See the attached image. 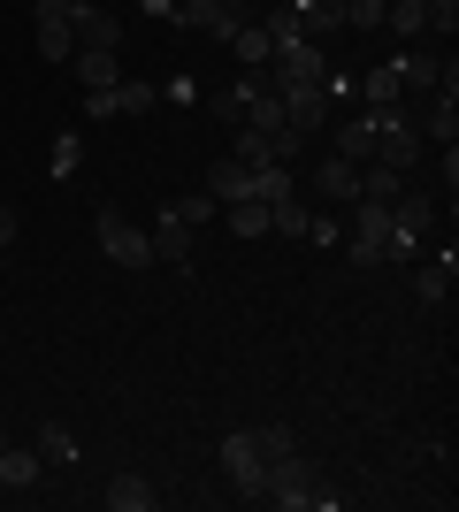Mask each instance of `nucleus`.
<instances>
[{
	"instance_id": "obj_1",
	"label": "nucleus",
	"mask_w": 459,
	"mask_h": 512,
	"mask_svg": "<svg viewBox=\"0 0 459 512\" xmlns=\"http://www.w3.org/2000/svg\"><path fill=\"white\" fill-rule=\"evenodd\" d=\"M284 505V512H322L329 490H322V467L306 459V451H284V459H268L261 467V490H253V505Z\"/></svg>"
},
{
	"instance_id": "obj_2",
	"label": "nucleus",
	"mask_w": 459,
	"mask_h": 512,
	"mask_svg": "<svg viewBox=\"0 0 459 512\" xmlns=\"http://www.w3.org/2000/svg\"><path fill=\"white\" fill-rule=\"evenodd\" d=\"M429 222H437V199H429V192H398V199H391V237H383V260H421V253H429Z\"/></svg>"
},
{
	"instance_id": "obj_3",
	"label": "nucleus",
	"mask_w": 459,
	"mask_h": 512,
	"mask_svg": "<svg viewBox=\"0 0 459 512\" xmlns=\"http://www.w3.org/2000/svg\"><path fill=\"white\" fill-rule=\"evenodd\" d=\"M92 237H100V253H108L115 268H131V276H146V268H153V237L138 230L131 214L100 207V222H92Z\"/></svg>"
},
{
	"instance_id": "obj_4",
	"label": "nucleus",
	"mask_w": 459,
	"mask_h": 512,
	"mask_svg": "<svg viewBox=\"0 0 459 512\" xmlns=\"http://www.w3.org/2000/svg\"><path fill=\"white\" fill-rule=\"evenodd\" d=\"M69 16H77V0H31V39H39V62H69V54H77Z\"/></svg>"
},
{
	"instance_id": "obj_5",
	"label": "nucleus",
	"mask_w": 459,
	"mask_h": 512,
	"mask_svg": "<svg viewBox=\"0 0 459 512\" xmlns=\"http://www.w3.org/2000/svg\"><path fill=\"white\" fill-rule=\"evenodd\" d=\"M215 467H222V482H230L238 497L261 490V444H253V428H230V436H222V444H215Z\"/></svg>"
},
{
	"instance_id": "obj_6",
	"label": "nucleus",
	"mask_w": 459,
	"mask_h": 512,
	"mask_svg": "<svg viewBox=\"0 0 459 512\" xmlns=\"http://www.w3.org/2000/svg\"><path fill=\"white\" fill-rule=\"evenodd\" d=\"M169 23H184V31H207V39L230 46L253 16H245V8H230V0H176V16H169Z\"/></svg>"
},
{
	"instance_id": "obj_7",
	"label": "nucleus",
	"mask_w": 459,
	"mask_h": 512,
	"mask_svg": "<svg viewBox=\"0 0 459 512\" xmlns=\"http://www.w3.org/2000/svg\"><path fill=\"white\" fill-rule=\"evenodd\" d=\"M146 237H153V260H169V268H192V260H199V230H192L176 207L153 214V230H146Z\"/></svg>"
},
{
	"instance_id": "obj_8",
	"label": "nucleus",
	"mask_w": 459,
	"mask_h": 512,
	"mask_svg": "<svg viewBox=\"0 0 459 512\" xmlns=\"http://www.w3.org/2000/svg\"><path fill=\"white\" fill-rule=\"evenodd\" d=\"M276 100H284V123H291V130H306V138H314V130H322L329 115H337V100H329V85H284V92H276Z\"/></svg>"
},
{
	"instance_id": "obj_9",
	"label": "nucleus",
	"mask_w": 459,
	"mask_h": 512,
	"mask_svg": "<svg viewBox=\"0 0 459 512\" xmlns=\"http://www.w3.org/2000/svg\"><path fill=\"white\" fill-rule=\"evenodd\" d=\"M329 123H337V130H329V153H345V161L368 169V161H375V115H368V107H352V115H329Z\"/></svg>"
},
{
	"instance_id": "obj_10",
	"label": "nucleus",
	"mask_w": 459,
	"mask_h": 512,
	"mask_svg": "<svg viewBox=\"0 0 459 512\" xmlns=\"http://www.w3.org/2000/svg\"><path fill=\"white\" fill-rule=\"evenodd\" d=\"M69 31H77V46H92V54H115V46H123V16H115V8H85V0H77Z\"/></svg>"
},
{
	"instance_id": "obj_11",
	"label": "nucleus",
	"mask_w": 459,
	"mask_h": 512,
	"mask_svg": "<svg viewBox=\"0 0 459 512\" xmlns=\"http://www.w3.org/2000/svg\"><path fill=\"white\" fill-rule=\"evenodd\" d=\"M314 184H322V199H329V207H352V199H360V161H345V153H322Z\"/></svg>"
},
{
	"instance_id": "obj_12",
	"label": "nucleus",
	"mask_w": 459,
	"mask_h": 512,
	"mask_svg": "<svg viewBox=\"0 0 459 512\" xmlns=\"http://www.w3.org/2000/svg\"><path fill=\"white\" fill-rule=\"evenodd\" d=\"M207 199H215V207H238V199H253V169H245L238 153H222L215 169H207Z\"/></svg>"
},
{
	"instance_id": "obj_13",
	"label": "nucleus",
	"mask_w": 459,
	"mask_h": 512,
	"mask_svg": "<svg viewBox=\"0 0 459 512\" xmlns=\"http://www.w3.org/2000/svg\"><path fill=\"white\" fill-rule=\"evenodd\" d=\"M452 283H459V260H452V245H444L437 260H421V276H414V299H421V306H444V299H452Z\"/></svg>"
},
{
	"instance_id": "obj_14",
	"label": "nucleus",
	"mask_w": 459,
	"mask_h": 512,
	"mask_svg": "<svg viewBox=\"0 0 459 512\" xmlns=\"http://www.w3.org/2000/svg\"><path fill=\"white\" fill-rule=\"evenodd\" d=\"M39 474H46V459H39V451H23L16 436L0 444V490H31Z\"/></svg>"
},
{
	"instance_id": "obj_15",
	"label": "nucleus",
	"mask_w": 459,
	"mask_h": 512,
	"mask_svg": "<svg viewBox=\"0 0 459 512\" xmlns=\"http://www.w3.org/2000/svg\"><path fill=\"white\" fill-rule=\"evenodd\" d=\"M69 62H77V85H85V92H115V85H123V62H115V54H92V46H77Z\"/></svg>"
},
{
	"instance_id": "obj_16",
	"label": "nucleus",
	"mask_w": 459,
	"mask_h": 512,
	"mask_svg": "<svg viewBox=\"0 0 459 512\" xmlns=\"http://www.w3.org/2000/svg\"><path fill=\"white\" fill-rule=\"evenodd\" d=\"M352 245H375L383 253V237H391V199H352Z\"/></svg>"
},
{
	"instance_id": "obj_17",
	"label": "nucleus",
	"mask_w": 459,
	"mask_h": 512,
	"mask_svg": "<svg viewBox=\"0 0 459 512\" xmlns=\"http://www.w3.org/2000/svg\"><path fill=\"white\" fill-rule=\"evenodd\" d=\"M161 505V490H153L146 474H115L108 482V512H153Z\"/></svg>"
},
{
	"instance_id": "obj_18",
	"label": "nucleus",
	"mask_w": 459,
	"mask_h": 512,
	"mask_svg": "<svg viewBox=\"0 0 459 512\" xmlns=\"http://www.w3.org/2000/svg\"><path fill=\"white\" fill-rule=\"evenodd\" d=\"M352 92H360L368 107H398V100H406V77H398V62H383V69H368Z\"/></svg>"
},
{
	"instance_id": "obj_19",
	"label": "nucleus",
	"mask_w": 459,
	"mask_h": 512,
	"mask_svg": "<svg viewBox=\"0 0 459 512\" xmlns=\"http://www.w3.org/2000/svg\"><path fill=\"white\" fill-rule=\"evenodd\" d=\"M421 138H437V146H459V100L452 92H429V115H421Z\"/></svg>"
},
{
	"instance_id": "obj_20",
	"label": "nucleus",
	"mask_w": 459,
	"mask_h": 512,
	"mask_svg": "<svg viewBox=\"0 0 459 512\" xmlns=\"http://www.w3.org/2000/svg\"><path fill=\"white\" fill-rule=\"evenodd\" d=\"M284 8H299V23L314 31V39H329V31H345V0H284Z\"/></svg>"
},
{
	"instance_id": "obj_21",
	"label": "nucleus",
	"mask_w": 459,
	"mask_h": 512,
	"mask_svg": "<svg viewBox=\"0 0 459 512\" xmlns=\"http://www.w3.org/2000/svg\"><path fill=\"white\" fill-rule=\"evenodd\" d=\"M261 31H268V46H276V54H284V46H299V39H314V31L299 23V8H284V0L261 16Z\"/></svg>"
},
{
	"instance_id": "obj_22",
	"label": "nucleus",
	"mask_w": 459,
	"mask_h": 512,
	"mask_svg": "<svg viewBox=\"0 0 459 512\" xmlns=\"http://www.w3.org/2000/svg\"><path fill=\"white\" fill-rule=\"evenodd\" d=\"M46 459V467H77V436H69L62 421H39V444H31Z\"/></svg>"
},
{
	"instance_id": "obj_23",
	"label": "nucleus",
	"mask_w": 459,
	"mask_h": 512,
	"mask_svg": "<svg viewBox=\"0 0 459 512\" xmlns=\"http://www.w3.org/2000/svg\"><path fill=\"white\" fill-rule=\"evenodd\" d=\"M306 214H314V207H306L299 192L276 199V207H268V237H306Z\"/></svg>"
},
{
	"instance_id": "obj_24",
	"label": "nucleus",
	"mask_w": 459,
	"mask_h": 512,
	"mask_svg": "<svg viewBox=\"0 0 459 512\" xmlns=\"http://www.w3.org/2000/svg\"><path fill=\"white\" fill-rule=\"evenodd\" d=\"M383 23H391L398 39H429V8H421V0H391V8H383Z\"/></svg>"
},
{
	"instance_id": "obj_25",
	"label": "nucleus",
	"mask_w": 459,
	"mask_h": 512,
	"mask_svg": "<svg viewBox=\"0 0 459 512\" xmlns=\"http://www.w3.org/2000/svg\"><path fill=\"white\" fill-rule=\"evenodd\" d=\"M230 54H238L245 69H268V62H276V46H268V31H261V23H245L238 39H230Z\"/></svg>"
},
{
	"instance_id": "obj_26",
	"label": "nucleus",
	"mask_w": 459,
	"mask_h": 512,
	"mask_svg": "<svg viewBox=\"0 0 459 512\" xmlns=\"http://www.w3.org/2000/svg\"><path fill=\"white\" fill-rule=\"evenodd\" d=\"M153 100H161V92H153L146 77H123V85H115V115H146Z\"/></svg>"
},
{
	"instance_id": "obj_27",
	"label": "nucleus",
	"mask_w": 459,
	"mask_h": 512,
	"mask_svg": "<svg viewBox=\"0 0 459 512\" xmlns=\"http://www.w3.org/2000/svg\"><path fill=\"white\" fill-rule=\"evenodd\" d=\"M253 444H261V467H268V459H284V451H299V436H291L284 421H268V428H253Z\"/></svg>"
},
{
	"instance_id": "obj_28",
	"label": "nucleus",
	"mask_w": 459,
	"mask_h": 512,
	"mask_svg": "<svg viewBox=\"0 0 459 512\" xmlns=\"http://www.w3.org/2000/svg\"><path fill=\"white\" fill-rule=\"evenodd\" d=\"M230 230L238 237H268V207L261 199H238V207H230Z\"/></svg>"
},
{
	"instance_id": "obj_29",
	"label": "nucleus",
	"mask_w": 459,
	"mask_h": 512,
	"mask_svg": "<svg viewBox=\"0 0 459 512\" xmlns=\"http://www.w3.org/2000/svg\"><path fill=\"white\" fill-rule=\"evenodd\" d=\"M77 161H85V138H77V130H62V138H54V176H69Z\"/></svg>"
},
{
	"instance_id": "obj_30",
	"label": "nucleus",
	"mask_w": 459,
	"mask_h": 512,
	"mask_svg": "<svg viewBox=\"0 0 459 512\" xmlns=\"http://www.w3.org/2000/svg\"><path fill=\"white\" fill-rule=\"evenodd\" d=\"M176 214H184V222H192V230H207V222H215V199L207 192H192V199H169Z\"/></svg>"
},
{
	"instance_id": "obj_31",
	"label": "nucleus",
	"mask_w": 459,
	"mask_h": 512,
	"mask_svg": "<svg viewBox=\"0 0 459 512\" xmlns=\"http://www.w3.org/2000/svg\"><path fill=\"white\" fill-rule=\"evenodd\" d=\"M421 8H429V31H437V39L459 31V0H421Z\"/></svg>"
},
{
	"instance_id": "obj_32",
	"label": "nucleus",
	"mask_w": 459,
	"mask_h": 512,
	"mask_svg": "<svg viewBox=\"0 0 459 512\" xmlns=\"http://www.w3.org/2000/svg\"><path fill=\"white\" fill-rule=\"evenodd\" d=\"M306 245H345V230H337V214H306Z\"/></svg>"
},
{
	"instance_id": "obj_33",
	"label": "nucleus",
	"mask_w": 459,
	"mask_h": 512,
	"mask_svg": "<svg viewBox=\"0 0 459 512\" xmlns=\"http://www.w3.org/2000/svg\"><path fill=\"white\" fill-rule=\"evenodd\" d=\"M161 100H169V107H199V85H192V77H169V85H161Z\"/></svg>"
},
{
	"instance_id": "obj_34",
	"label": "nucleus",
	"mask_w": 459,
	"mask_h": 512,
	"mask_svg": "<svg viewBox=\"0 0 459 512\" xmlns=\"http://www.w3.org/2000/svg\"><path fill=\"white\" fill-rule=\"evenodd\" d=\"M8 245H16V207L0 199V253H8Z\"/></svg>"
},
{
	"instance_id": "obj_35",
	"label": "nucleus",
	"mask_w": 459,
	"mask_h": 512,
	"mask_svg": "<svg viewBox=\"0 0 459 512\" xmlns=\"http://www.w3.org/2000/svg\"><path fill=\"white\" fill-rule=\"evenodd\" d=\"M230 8H245V16H253V0H230Z\"/></svg>"
},
{
	"instance_id": "obj_36",
	"label": "nucleus",
	"mask_w": 459,
	"mask_h": 512,
	"mask_svg": "<svg viewBox=\"0 0 459 512\" xmlns=\"http://www.w3.org/2000/svg\"><path fill=\"white\" fill-rule=\"evenodd\" d=\"M0 444H8V428H0Z\"/></svg>"
}]
</instances>
